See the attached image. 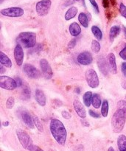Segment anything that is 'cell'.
I'll list each match as a JSON object with an SVG mask.
<instances>
[{
    "mask_svg": "<svg viewBox=\"0 0 126 151\" xmlns=\"http://www.w3.org/2000/svg\"><path fill=\"white\" fill-rule=\"evenodd\" d=\"M93 94L91 91H87L84 94L83 97V100H84V103L86 107H89L91 103V99H92Z\"/></svg>",
    "mask_w": 126,
    "mask_h": 151,
    "instance_id": "25",
    "label": "cell"
},
{
    "mask_svg": "<svg viewBox=\"0 0 126 151\" xmlns=\"http://www.w3.org/2000/svg\"><path fill=\"white\" fill-rule=\"evenodd\" d=\"M50 132L53 138L60 145H64L66 141V130L61 121L58 119H53L50 121Z\"/></svg>",
    "mask_w": 126,
    "mask_h": 151,
    "instance_id": "1",
    "label": "cell"
},
{
    "mask_svg": "<svg viewBox=\"0 0 126 151\" xmlns=\"http://www.w3.org/2000/svg\"><path fill=\"white\" fill-rule=\"evenodd\" d=\"M23 71L28 78H32V79H37L41 76V72H39V70H38V69H36L35 66L29 64V63H26L24 65Z\"/></svg>",
    "mask_w": 126,
    "mask_h": 151,
    "instance_id": "9",
    "label": "cell"
},
{
    "mask_svg": "<svg viewBox=\"0 0 126 151\" xmlns=\"http://www.w3.org/2000/svg\"><path fill=\"white\" fill-rule=\"evenodd\" d=\"M15 81H16V83H17V86L19 87H21L22 86V80L20 78H19V77H16V78H15Z\"/></svg>",
    "mask_w": 126,
    "mask_h": 151,
    "instance_id": "41",
    "label": "cell"
},
{
    "mask_svg": "<svg viewBox=\"0 0 126 151\" xmlns=\"http://www.w3.org/2000/svg\"><path fill=\"white\" fill-rule=\"evenodd\" d=\"M40 67H41V72H42V74L45 79L50 80L53 78V72L48 60L44 58L41 59L40 60Z\"/></svg>",
    "mask_w": 126,
    "mask_h": 151,
    "instance_id": "10",
    "label": "cell"
},
{
    "mask_svg": "<svg viewBox=\"0 0 126 151\" xmlns=\"http://www.w3.org/2000/svg\"><path fill=\"white\" fill-rule=\"evenodd\" d=\"M120 30L121 29L119 26H113L111 28L110 32H109V38L111 41H114V39L120 34Z\"/></svg>",
    "mask_w": 126,
    "mask_h": 151,
    "instance_id": "22",
    "label": "cell"
},
{
    "mask_svg": "<svg viewBox=\"0 0 126 151\" xmlns=\"http://www.w3.org/2000/svg\"><path fill=\"white\" fill-rule=\"evenodd\" d=\"M126 121V113L123 110L117 109L113 114L112 119V127L113 132L119 134L123 130Z\"/></svg>",
    "mask_w": 126,
    "mask_h": 151,
    "instance_id": "2",
    "label": "cell"
},
{
    "mask_svg": "<svg viewBox=\"0 0 126 151\" xmlns=\"http://www.w3.org/2000/svg\"><path fill=\"white\" fill-rule=\"evenodd\" d=\"M89 114L90 116H91V117H93V118H95V119H98V118H100V114H99L98 113H97V112L94 111H92V110L89 111Z\"/></svg>",
    "mask_w": 126,
    "mask_h": 151,
    "instance_id": "35",
    "label": "cell"
},
{
    "mask_svg": "<svg viewBox=\"0 0 126 151\" xmlns=\"http://www.w3.org/2000/svg\"><path fill=\"white\" fill-rule=\"evenodd\" d=\"M31 151H44V150H43L41 148H40L39 147H38V146L34 145V147H32V149L31 150Z\"/></svg>",
    "mask_w": 126,
    "mask_h": 151,
    "instance_id": "42",
    "label": "cell"
},
{
    "mask_svg": "<svg viewBox=\"0 0 126 151\" xmlns=\"http://www.w3.org/2000/svg\"><path fill=\"white\" fill-rule=\"evenodd\" d=\"M73 106L74 109H75V111L78 114V116H79L81 119H85L86 116V111L85 108L83 106L82 103H81L79 100H75L73 102Z\"/></svg>",
    "mask_w": 126,
    "mask_h": 151,
    "instance_id": "14",
    "label": "cell"
},
{
    "mask_svg": "<svg viewBox=\"0 0 126 151\" xmlns=\"http://www.w3.org/2000/svg\"><path fill=\"white\" fill-rule=\"evenodd\" d=\"M90 3H91V4L92 5L93 8L94 9V10L96 11V13H98L99 12H100V10H99V7H98V4H97V3L96 2L95 0H89Z\"/></svg>",
    "mask_w": 126,
    "mask_h": 151,
    "instance_id": "34",
    "label": "cell"
},
{
    "mask_svg": "<svg viewBox=\"0 0 126 151\" xmlns=\"http://www.w3.org/2000/svg\"><path fill=\"white\" fill-rule=\"evenodd\" d=\"M120 56L121 57V58L126 60V44L125 45V47L120 52Z\"/></svg>",
    "mask_w": 126,
    "mask_h": 151,
    "instance_id": "36",
    "label": "cell"
},
{
    "mask_svg": "<svg viewBox=\"0 0 126 151\" xmlns=\"http://www.w3.org/2000/svg\"><path fill=\"white\" fill-rule=\"evenodd\" d=\"M61 115H62V116L64 118V119H69L72 117V115H71V114H69V112L66 111H63L61 112Z\"/></svg>",
    "mask_w": 126,
    "mask_h": 151,
    "instance_id": "37",
    "label": "cell"
},
{
    "mask_svg": "<svg viewBox=\"0 0 126 151\" xmlns=\"http://www.w3.org/2000/svg\"><path fill=\"white\" fill-rule=\"evenodd\" d=\"M0 62H1V65L7 68H11L12 65H13L11 60L3 52H0Z\"/></svg>",
    "mask_w": 126,
    "mask_h": 151,
    "instance_id": "19",
    "label": "cell"
},
{
    "mask_svg": "<svg viewBox=\"0 0 126 151\" xmlns=\"http://www.w3.org/2000/svg\"><path fill=\"white\" fill-rule=\"evenodd\" d=\"M123 29H124V32H125V36H126V27H123Z\"/></svg>",
    "mask_w": 126,
    "mask_h": 151,
    "instance_id": "49",
    "label": "cell"
},
{
    "mask_svg": "<svg viewBox=\"0 0 126 151\" xmlns=\"http://www.w3.org/2000/svg\"><path fill=\"white\" fill-rule=\"evenodd\" d=\"M91 50H92L94 53H98L100 51V48H101V47H100V44L98 41H96V40H93V41H91Z\"/></svg>",
    "mask_w": 126,
    "mask_h": 151,
    "instance_id": "30",
    "label": "cell"
},
{
    "mask_svg": "<svg viewBox=\"0 0 126 151\" xmlns=\"http://www.w3.org/2000/svg\"><path fill=\"white\" fill-rule=\"evenodd\" d=\"M117 145L120 151H126V137L125 135H120L117 139Z\"/></svg>",
    "mask_w": 126,
    "mask_h": 151,
    "instance_id": "20",
    "label": "cell"
},
{
    "mask_svg": "<svg viewBox=\"0 0 126 151\" xmlns=\"http://www.w3.org/2000/svg\"><path fill=\"white\" fill-rule=\"evenodd\" d=\"M3 125H4V126H8L9 125V122H3Z\"/></svg>",
    "mask_w": 126,
    "mask_h": 151,
    "instance_id": "47",
    "label": "cell"
},
{
    "mask_svg": "<svg viewBox=\"0 0 126 151\" xmlns=\"http://www.w3.org/2000/svg\"><path fill=\"white\" fill-rule=\"evenodd\" d=\"M35 98L38 105L41 106H45L47 103V100L44 93L41 89H36L35 92Z\"/></svg>",
    "mask_w": 126,
    "mask_h": 151,
    "instance_id": "17",
    "label": "cell"
},
{
    "mask_svg": "<svg viewBox=\"0 0 126 151\" xmlns=\"http://www.w3.org/2000/svg\"><path fill=\"white\" fill-rule=\"evenodd\" d=\"M75 44H76V39H75V38H73V39H72L69 41V44H68V47H69V49H72L75 47Z\"/></svg>",
    "mask_w": 126,
    "mask_h": 151,
    "instance_id": "38",
    "label": "cell"
},
{
    "mask_svg": "<svg viewBox=\"0 0 126 151\" xmlns=\"http://www.w3.org/2000/svg\"><path fill=\"white\" fill-rule=\"evenodd\" d=\"M69 32H70V34L72 35V36L76 37L78 36V35H80V33L81 32V28L78 23H76V22H73V23H72L70 25H69Z\"/></svg>",
    "mask_w": 126,
    "mask_h": 151,
    "instance_id": "18",
    "label": "cell"
},
{
    "mask_svg": "<svg viewBox=\"0 0 126 151\" xmlns=\"http://www.w3.org/2000/svg\"><path fill=\"white\" fill-rule=\"evenodd\" d=\"M14 58L16 64L18 66H22L24 61V51L22 47L19 44L15 47L14 49Z\"/></svg>",
    "mask_w": 126,
    "mask_h": 151,
    "instance_id": "12",
    "label": "cell"
},
{
    "mask_svg": "<svg viewBox=\"0 0 126 151\" xmlns=\"http://www.w3.org/2000/svg\"><path fill=\"white\" fill-rule=\"evenodd\" d=\"M121 69H122V72L123 73L124 76L126 77V62H123L121 65Z\"/></svg>",
    "mask_w": 126,
    "mask_h": 151,
    "instance_id": "40",
    "label": "cell"
},
{
    "mask_svg": "<svg viewBox=\"0 0 126 151\" xmlns=\"http://www.w3.org/2000/svg\"><path fill=\"white\" fill-rule=\"evenodd\" d=\"M4 1V0H0V1H1V3H2Z\"/></svg>",
    "mask_w": 126,
    "mask_h": 151,
    "instance_id": "50",
    "label": "cell"
},
{
    "mask_svg": "<svg viewBox=\"0 0 126 151\" xmlns=\"http://www.w3.org/2000/svg\"><path fill=\"white\" fill-rule=\"evenodd\" d=\"M91 32H92V33L94 34V36H95L99 41H100V40L102 39V38H103V33H102L101 29H100L98 27L92 26V27H91Z\"/></svg>",
    "mask_w": 126,
    "mask_h": 151,
    "instance_id": "27",
    "label": "cell"
},
{
    "mask_svg": "<svg viewBox=\"0 0 126 151\" xmlns=\"http://www.w3.org/2000/svg\"><path fill=\"white\" fill-rule=\"evenodd\" d=\"M97 66H98L99 69L101 72V73L103 75H105V76H107L109 66H108L106 59H105V58L103 55H100L98 58V60H97Z\"/></svg>",
    "mask_w": 126,
    "mask_h": 151,
    "instance_id": "16",
    "label": "cell"
},
{
    "mask_svg": "<svg viewBox=\"0 0 126 151\" xmlns=\"http://www.w3.org/2000/svg\"><path fill=\"white\" fill-rule=\"evenodd\" d=\"M108 151H115V150H114V149L113 148V147H109V150H108Z\"/></svg>",
    "mask_w": 126,
    "mask_h": 151,
    "instance_id": "48",
    "label": "cell"
},
{
    "mask_svg": "<svg viewBox=\"0 0 126 151\" xmlns=\"http://www.w3.org/2000/svg\"><path fill=\"white\" fill-rule=\"evenodd\" d=\"M31 97V91L30 88L27 86H24L22 91V98L24 100H29Z\"/></svg>",
    "mask_w": 126,
    "mask_h": 151,
    "instance_id": "26",
    "label": "cell"
},
{
    "mask_svg": "<svg viewBox=\"0 0 126 151\" xmlns=\"http://www.w3.org/2000/svg\"><path fill=\"white\" fill-rule=\"evenodd\" d=\"M122 86L123 87V88H125V89H126V77H125V79L123 80V81H122Z\"/></svg>",
    "mask_w": 126,
    "mask_h": 151,
    "instance_id": "43",
    "label": "cell"
},
{
    "mask_svg": "<svg viewBox=\"0 0 126 151\" xmlns=\"http://www.w3.org/2000/svg\"><path fill=\"white\" fill-rule=\"evenodd\" d=\"M120 14L126 19V6L123 3H121L120 5Z\"/></svg>",
    "mask_w": 126,
    "mask_h": 151,
    "instance_id": "33",
    "label": "cell"
},
{
    "mask_svg": "<svg viewBox=\"0 0 126 151\" xmlns=\"http://www.w3.org/2000/svg\"><path fill=\"white\" fill-rule=\"evenodd\" d=\"M85 77L86 81L89 86L92 88H96L97 87H98L99 84H100V81H99L98 75H97L95 70H94V69L87 70L86 72Z\"/></svg>",
    "mask_w": 126,
    "mask_h": 151,
    "instance_id": "5",
    "label": "cell"
},
{
    "mask_svg": "<svg viewBox=\"0 0 126 151\" xmlns=\"http://www.w3.org/2000/svg\"><path fill=\"white\" fill-rule=\"evenodd\" d=\"M78 8L76 7H72L66 11V14H65V19L66 21H69L72 19L73 18L75 17V16L78 13Z\"/></svg>",
    "mask_w": 126,
    "mask_h": 151,
    "instance_id": "21",
    "label": "cell"
},
{
    "mask_svg": "<svg viewBox=\"0 0 126 151\" xmlns=\"http://www.w3.org/2000/svg\"><path fill=\"white\" fill-rule=\"evenodd\" d=\"M14 103H15L14 98H13V97H9L7 100V103H6V107H7V109H13V106H14Z\"/></svg>",
    "mask_w": 126,
    "mask_h": 151,
    "instance_id": "31",
    "label": "cell"
},
{
    "mask_svg": "<svg viewBox=\"0 0 126 151\" xmlns=\"http://www.w3.org/2000/svg\"><path fill=\"white\" fill-rule=\"evenodd\" d=\"M16 41L18 44L24 48H32L36 44V35L32 32H21Z\"/></svg>",
    "mask_w": 126,
    "mask_h": 151,
    "instance_id": "3",
    "label": "cell"
},
{
    "mask_svg": "<svg viewBox=\"0 0 126 151\" xmlns=\"http://www.w3.org/2000/svg\"><path fill=\"white\" fill-rule=\"evenodd\" d=\"M16 133L19 140V142L22 145V147L26 149V150L31 151L32 147H34V145L32 143V139L30 137L29 134L24 130L21 129V128L16 129Z\"/></svg>",
    "mask_w": 126,
    "mask_h": 151,
    "instance_id": "4",
    "label": "cell"
},
{
    "mask_svg": "<svg viewBox=\"0 0 126 151\" xmlns=\"http://www.w3.org/2000/svg\"><path fill=\"white\" fill-rule=\"evenodd\" d=\"M109 102L108 100H105L102 103V109H101V114L103 117H106L109 114Z\"/></svg>",
    "mask_w": 126,
    "mask_h": 151,
    "instance_id": "28",
    "label": "cell"
},
{
    "mask_svg": "<svg viewBox=\"0 0 126 151\" xmlns=\"http://www.w3.org/2000/svg\"><path fill=\"white\" fill-rule=\"evenodd\" d=\"M78 20L84 27L87 28L89 27V19L87 15L85 13H81L78 16Z\"/></svg>",
    "mask_w": 126,
    "mask_h": 151,
    "instance_id": "23",
    "label": "cell"
},
{
    "mask_svg": "<svg viewBox=\"0 0 126 151\" xmlns=\"http://www.w3.org/2000/svg\"><path fill=\"white\" fill-rule=\"evenodd\" d=\"M108 66L109 69L112 74H117V67L116 58L113 53H109L108 55Z\"/></svg>",
    "mask_w": 126,
    "mask_h": 151,
    "instance_id": "15",
    "label": "cell"
},
{
    "mask_svg": "<svg viewBox=\"0 0 126 151\" xmlns=\"http://www.w3.org/2000/svg\"><path fill=\"white\" fill-rule=\"evenodd\" d=\"M101 99H100V97L97 94H93L92 99H91V104L93 105V107L94 109H99L101 106Z\"/></svg>",
    "mask_w": 126,
    "mask_h": 151,
    "instance_id": "24",
    "label": "cell"
},
{
    "mask_svg": "<svg viewBox=\"0 0 126 151\" xmlns=\"http://www.w3.org/2000/svg\"><path fill=\"white\" fill-rule=\"evenodd\" d=\"M111 0H102V2H103V6L105 8H108L110 5V1Z\"/></svg>",
    "mask_w": 126,
    "mask_h": 151,
    "instance_id": "39",
    "label": "cell"
},
{
    "mask_svg": "<svg viewBox=\"0 0 126 151\" xmlns=\"http://www.w3.org/2000/svg\"><path fill=\"white\" fill-rule=\"evenodd\" d=\"M52 1L50 0H41L36 4L37 14L39 16H45L48 14L51 7Z\"/></svg>",
    "mask_w": 126,
    "mask_h": 151,
    "instance_id": "6",
    "label": "cell"
},
{
    "mask_svg": "<svg viewBox=\"0 0 126 151\" xmlns=\"http://www.w3.org/2000/svg\"><path fill=\"white\" fill-rule=\"evenodd\" d=\"M32 119H33V122H34V125H35V127L37 128V129L40 131V132H43L44 131V127H43L42 123L41 122V121L39 120L38 117L35 115H34L32 116Z\"/></svg>",
    "mask_w": 126,
    "mask_h": 151,
    "instance_id": "29",
    "label": "cell"
},
{
    "mask_svg": "<svg viewBox=\"0 0 126 151\" xmlns=\"http://www.w3.org/2000/svg\"><path fill=\"white\" fill-rule=\"evenodd\" d=\"M0 86L3 89L11 91L17 87V83L13 78L5 75H1L0 77Z\"/></svg>",
    "mask_w": 126,
    "mask_h": 151,
    "instance_id": "7",
    "label": "cell"
},
{
    "mask_svg": "<svg viewBox=\"0 0 126 151\" xmlns=\"http://www.w3.org/2000/svg\"><path fill=\"white\" fill-rule=\"evenodd\" d=\"M125 98H126V95H125Z\"/></svg>",
    "mask_w": 126,
    "mask_h": 151,
    "instance_id": "51",
    "label": "cell"
},
{
    "mask_svg": "<svg viewBox=\"0 0 126 151\" xmlns=\"http://www.w3.org/2000/svg\"><path fill=\"white\" fill-rule=\"evenodd\" d=\"M77 60L80 64L84 65V66H88V65L91 64L93 61L92 55L89 52H83L78 55Z\"/></svg>",
    "mask_w": 126,
    "mask_h": 151,
    "instance_id": "11",
    "label": "cell"
},
{
    "mask_svg": "<svg viewBox=\"0 0 126 151\" xmlns=\"http://www.w3.org/2000/svg\"><path fill=\"white\" fill-rule=\"evenodd\" d=\"M1 14L4 16L17 18L24 15V10L21 7H8L1 10Z\"/></svg>",
    "mask_w": 126,
    "mask_h": 151,
    "instance_id": "8",
    "label": "cell"
},
{
    "mask_svg": "<svg viewBox=\"0 0 126 151\" xmlns=\"http://www.w3.org/2000/svg\"><path fill=\"white\" fill-rule=\"evenodd\" d=\"M75 91L77 93V94H80V93H81V89H80V88H75Z\"/></svg>",
    "mask_w": 126,
    "mask_h": 151,
    "instance_id": "45",
    "label": "cell"
},
{
    "mask_svg": "<svg viewBox=\"0 0 126 151\" xmlns=\"http://www.w3.org/2000/svg\"><path fill=\"white\" fill-rule=\"evenodd\" d=\"M0 68H1V73H3L4 72H5V69L3 68V65L1 64V66H0Z\"/></svg>",
    "mask_w": 126,
    "mask_h": 151,
    "instance_id": "46",
    "label": "cell"
},
{
    "mask_svg": "<svg viewBox=\"0 0 126 151\" xmlns=\"http://www.w3.org/2000/svg\"><path fill=\"white\" fill-rule=\"evenodd\" d=\"M117 107L118 109H121L123 110L126 113V102L124 100H120L117 103Z\"/></svg>",
    "mask_w": 126,
    "mask_h": 151,
    "instance_id": "32",
    "label": "cell"
},
{
    "mask_svg": "<svg viewBox=\"0 0 126 151\" xmlns=\"http://www.w3.org/2000/svg\"><path fill=\"white\" fill-rule=\"evenodd\" d=\"M20 117L24 122V123L30 128V129H33L34 128V122L33 119H32V116H30L29 113L27 111H22L20 112Z\"/></svg>",
    "mask_w": 126,
    "mask_h": 151,
    "instance_id": "13",
    "label": "cell"
},
{
    "mask_svg": "<svg viewBox=\"0 0 126 151\" xmlns=\"http://www.w3.org/2000/svg\"><path fill=\"white\" fill-rule=\"evenodd\" d=\"M72 1L75 2V1H81V2H82L83 4H84V5L85 6V1L84 0H72Z\"/></svg>",
    "mask_w": 126,
    "mask_h": 151,
    "instance_id": "44",
    "label": "cell"
}]
</instances>
